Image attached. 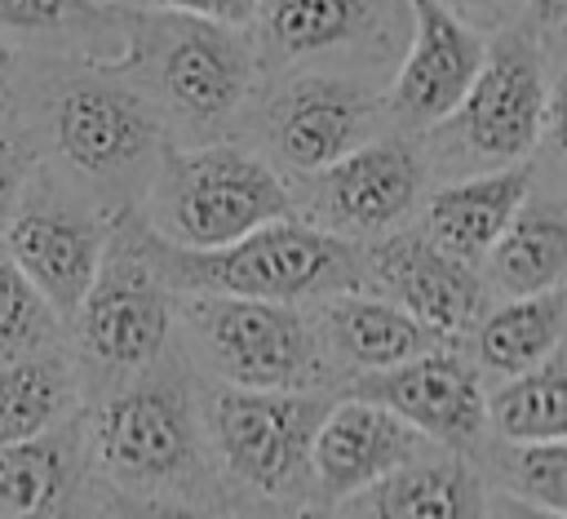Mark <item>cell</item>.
<instances>
[{"instance_id":"1","label":"cell","mask_w":567,"mask_h":519,"mask_svg":"<svg viewBox=\"0 0 567 519\" xmlns=\"http://www.w3.org/2000/svg\"><path fill=\"white\" fill-rule=\"evenodd\" d=\"M133 244L142 248L146 266L164 288L182 293H235V297H270V302H306V297H332L363 279V253L354 240H341L332 231L275 217L261 222L226 244L186 248L151 226H137L133 213H124Z\"/></svg>"},{"instance_id":"2","label":"cell","mask_w":567,"mask_h":519,"mask_svg":"<svg viewBox=\"0 0 567 519\" xmlns=\"http://www.w3.org/2000/svg\"><path fill=\"white\" fill-rule=\"evenodd\" d=\"M275 217H292V191L261 155L239 146H195L159 160L151 186L155 235L208 248Z\"/></svg>"},{"instance_id":"3","label":"cell","mask_w":567,"mask_h":519,"mask_svg":"<svg viewBox=\"0 0 567 519\" xmlns=\"http://www.w3.org/2000/svg\"><path fill=\"white\" fill-rule=\"evenodd\" d=\"M558 98L540 67L536 35L505 27L461 93V102L439 120L452 133V151L470 155L474 164H509L536 151L540 133L554 129Z\"/></svg>"},{"instance_id":"4","label":"cell","mask_w":567,"mask_h":519,"mask_svg":"<svg viewBox=\"0 0 567 519\" xmlns=\"http://www.w3.org/2000/svg\"><path fill=\"white\" fill-rule=\"evenodd\" d=\"M328 404L306 386H221L208 395L204 417L239 484L266 497H297L310 479V439Z\"/></svg>"},{"instance_id":"5","label":"cell","mask_w":567,"mask_h":519,"mask_svg":"<svg viewBox=\"0 0 567 519\" xmlns=\"http://www.w3.org/2000/svg\"><path fill=\"white\" fill-rule=\"evenodd\" d=\"M186 324L226 386H306L323 368L297 302L186 293Z\"/></svg>"},{"instance_id":"6","label":"cell","mask_w":567,"mask_h":519,"mask_svg":"<svg viewBox=\"0 0 567 519\" xmlns=\"http://www.w3.org/2000/svg\"><path fill=\"white\" fill-rule=\"evenodd\" d=\"M93 457L120 488L133 492L182 484L199 461L186 381L155 373L106 399L93 417Z\"/></svg>"},{"instance_id":"7","label":"cell","mask_w":567,"mask_h":519,"mask_svg":"<svg viewBox=\"0 0 567 519\" xmlns=\"http://www.w3.org/2000/svg\"><path fill=\"white\" fill-rule=\"evenodd\" d=\"M84 350L102 368H151L168 342V293L146 266L142 248L128 235V222L115 217L106 231L102 262L80 306Z\"/></svg>"},{"instance_id":"8","label":"cell","mask_w":567,"mask_h":519,"mask_svg":"<svg viewBox=\"0 0 567 519\" xmlns=\"http://www.w3.org/2000/svg\"><path fill=\"white\" fill-rule=\"evenodd\" d=\"M106 231L80 204H66L53 182L18 186L4 213V253L27 271L58 319H71L106 248Z\"/></svg>"},{"instance_id":"9","label":"cell","mask_w":567,"mask_h":519,"mask_svg":"<svg viewBox=\"0 0 567 519\" xmlns=\"http://www.w3.org/2000/svg\"><path fill=\"white\" fill-rule=\"evenodd\" d=\"M315 173L319 182L310 213L319 217V231L341 240H368L399 226L421 200L425 182V164L403 138H368Z\"/></svg>"},{"instance_id":"10","label":"cell","mask_w":567,"mask_h":519,"mask_svg":"<svg viewBox=\"0 0 567 519\" xmlns=\"http://www.w3.org/2000/svg\"><path fill=\"white\" fill-rule=\"evenodd\" d=\"M350 395L372 399L403 417L421 439H434L443 448H470L483 430V381L478 368L443 346L421 350L412 359L368 368L350 381Z\"/></svg>"},{"instance_id":"11","label":"cell","mask_w":567,"mask_h":519,"mask_svg":"<svg viewBox=\"0 0 567 519\" xmlns=\"http://www.w3.org/2000/svg\"><path fill=\"white\" fill-rule=\"evenodd\" d=\"M155 80L190 124H221L252 84V53L230 22L168 13L155 35Z\"/></svg>"},{"instance_id":"12","label":"cell","mask_w":567,"mask_h":519,"mask_svg":"<svg viewBox=\"0 0 567 519\" xmlns=\"http://www.w3.org/2000/svg\"><path fill=\"white\" fill-rule=\"evenodd\" d=\"M363 275L408 315L452 337L474 328L487 288L478 266L443 253L425 231H394L363 253Z\"/></svg>"},{"instance_id":"13","label":"cell","mask_w":567,"mask_h":519,"mask_svg":"<svg viewBox=\"0 0 567 519\" xmlns=\"http://www.w3.org/2000/svg\"><path fill=\"white\" fill-rule=\"evenodd\" d=\"M155 111L106 80H66L53 98V138L66 164L89 177H124L155 151Z\"/></svg>"},{"instance_id":"14","label":"cell","mask_w":567,"mask_h":519,"mask_svg":"<svg viewBox=\"0 0 567 519\" xmlns=\"http://www.w3.org/2000/svg\"><path fill=\"white\" fill-rule=\"evenodd\" d=\"M377 102L337 75H301L266 106V138L279 164L315 173L372 138Z\"/></svg>"},{"instance_id":"15","label":"cell","mask_w":567,"mask_h":519,"mask_svg":"<svg viewBox=\"0 0 567 519\" xmlns=\"http://www.w3.org/2000/svg\"><path fill=\"white\" fill-rule=\"evenodd\" d=\"M421 448H425V439L403 417H394L390 408H381L372 399L350 395L341 404H328L315 426V439H310L315 497L323 506H341L350 492L368 488L372 479L403 466Z\"/></svg>"},{"instance_id":"16","label":"cell","mask_w":567,"mask_h":519,"mask_svg":"<svg viewBox=\"0 0 567 519\" xmlns=\"http://www.w3.org/2000/svg\"><path fill=\"white\" fill-rule=\"evenodd\" d=\"M412 44L390 89V111L408 129H434L470 89L483 62V35L439 0H408Z\"/></svg>"},{"instance_id":"17","label":"cell","mask_w":567,"mask_h":519,"mask_svg":"<svg viewBox=\"0 0 567 519\" xmlns=\"http://www.w3.org/2000/svg\"><path fill=\"white\" fill-rule=\"evenodd\" d=\"M527 191H532V164L527 160H509V164H492V169H478L470 177H456L430 195L425 235L443 253L478 266L487 244L501 235V226L509 222V213L523 204Z\"/></svg>"},{"instance_id":"18","label":"cell","mask_w":567,"mask_h":519,"mask_svg":"<svg viewBox=\"0 0 567 519\" xmlns=\"http://www.w3.org/2000/svg\"><path fill=\"white\" fill-rule=\"evenodd\" d=\"M483 288L505 297L540 293L563 284L567 271V208L558 195H523L501 235L483 253Z\"/></svg>"},{"instance_id":"19","label":"cell","mask_w":567,"mask_h":519,"mask_svg":"<svg viewBox=\"0 0 567 519\" xmlns=\"http://www.w3.org/2000/svg\"><path fill=\"white\" fill-rule=\"evenodd\" d=\"M350 515H399V519H461L483 510V488L474 470L456 457H408L368 488L350 492L341 506Z\"/></svg>"},{"instance_id":"20","label":"cell","mask_w":567,"mask_h":519,"mask_svg":"<svg viewBox=\"0 0 567 519\" xmlns=\"http://www.w3.org/2000/svg\"><path fill=\"white\" fill-rule=\"evenodd\" d=\"M323 337L354 368H385L447 342L390 297H363L350 288L332 293V302L323 306Z\"/></svg>"},{"instance_id":"21","label":"cell","mask_w":567,"mask_h":519,"mask_svg":"<svg viewBox=\"0 0 567 519\" xmlns=\"http://www.w3.org/2000/svg\"><path fill=\"white\" fill-rule=\"evenodd\" d=\"M474 359L483 373L496 377H514L532 364H540L549 350L563 346V328H567V293L563 284L540 288V293H523L509 297L505 306H496L492 315L474 319Z\"/></svg>"},{"instance_id":"22","label":"cell","mask_w":567,"mask_h":519,"mask_svg":"<svg viewBox=\"0 0 567 519\" xmlns=\"http://www.w3.org/2000/svg\"><path fill=\"white\" fill-rule=\"evenodd\" d=\"M257 9L261 44L275 62L341 49L359 40L377 18V0H257Z\"/></svg>"},{"instance_id":"23","label":"cell","mask_w":567,"mask_h":519,"mask_svg":"<svg viewBox=\"0 0 567 519\" xmlns=\"http://www.w3.org/2000/svg\"><path fill=\"white\" fill-rule=\"evenodd\" d=\"M483 417L496 426L501 439H563L567 435V355L563 346L549 350L540 364L501 377V390L483 399Z\"/></svg>"},{"instance_id":"24","label":"cell","mask_w":567,"mask_h":519,"mask_svg":"<svg viewBox=\"0 0 567 519\" xmlns=\"http://www.w3.org/2000/svg\"><path fill=\"white\" fill-rule=\"evenodd\" d=\"M75 399L71 373L58 355L27 350L0 359V444L35 439L53 430Z\"/></svg>"},{"instance_id":"25","label":"cell","mask_w":567,"mask_h":519,"mask_svg":"<svg viewBox=\"0 0 567 519\" xmlns=\"http://www.w3.org/2000/svg\"><path fill=\"white\" fill-rule=\"evenodd\" d=\"M75 484V461L58 435L0 444V515L62 510Z\"/></svg>"},{"instance_id":"26","label":"cell","mask_w":567,"mask_h":519,"mask_svg":"<svg viewBox=\"0 0 567 519\" xmlns=\"http://www.w3.org/2000/svg\"><path fill=\"white\" fill-rule=\"evenodd\" d=\"M58 333L53 306L27 279V271L0 248V359L44 350Z\"/></svg>"},{"instance_id":"27","label":"cell","mask_w":567,"mask_h":519,"mask_svg":"<svg viewBox=\"0 0 567 519\" xmlns=\"http://www.w3.org/2000/svg\"><path fill=\"white\" fill-rule=\"evenodd\" d=\"M501 484L523 501L545 515H567V444L563 439H527L509 444L501 461Z\"/></svg>"},{"instance_id":"28","label":"cell","mask_w":567,"mask_h":519,"mask_svg":"<svg viewBox=\"0 0 567 519\" xmlns=\"http://www.w3.org/2000/svg\"><path fill=\"white\" fill-rule=\"evenodd\" d=\"M89 13L84 0H0V27L13 31H58Z\"/></svg>"},{"instance_id":"29","label":"cell","mask_w":567,"mask_h":519,"mask_svg":"<svg viewBox=\"0 0 567 519\" xmlns=\"http://www.w3.org/2000/svg\"><path fill=\"white\" fill-rule=\"evenodd\" d=\"M159 13H190V18H213V22H230L244 27L257 13V0H133Z\"/></svg>"},{"instance_id":"30","label":"cell","mask_w":567,"mask_h":519,"mask_svg":"<svg viewBox=\"0 0 567 519\" xmlns=\"http://www.w3.org/2000/svg\"><path fill=\"white\" fill-rule=\"evenodd\" d=\"M439 4H447L461 22H478V27H509V18H514V9H518V0H439Z\"/></svg>"},{"instance_id":"31","label":"cell","mask_w":567,"mask_h":519,"mask_svg":"<svg viewBox=\"0 0 567 519\" xmlns=\"http://www.w3.org/2000/svg\"><path fill=\"white\" fill-rule=\"evenodd\" d=\"M18 186H22V160H18V151L0 138V222H4V213H9V204H13V195H18Z\"/></svg>"},{"instance_id":"32","label":"cell","mask_w":567,"mask_h":519,"mask_svg":"<svg viewBox=\"0 0 567 519\" xmlns=\"http://www.w3.org/2000/svg\"><path fill=\"white\" fill-rule=\"evenodd\" d=\"M532 9V22L545 40H558L563 35V22H567V0H527Z\"/></svg>"},{"instance_id":"33","label":"cell","mask_w":567,"mask_h":519,"mask_svg":"<svg viewBox=\"0 0 567 519\" xmlns=\"http://www.w3.org/2000/svg\"><path fill=\"white\" fill-rule=\"evenodd\" d=\"M9 71H13V49H9L4 40H0V80H4Z\"/></svg>"}]
</instances>
